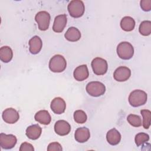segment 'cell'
<instances>
[{
	"label": "cell",
	"mask_w": 151,
	"mask_h": 151,
	"mask_svg": "<svg viewBox=\"0 0 151 151\" xmlns=\"http://www.w3.org/2000/svg\"><path fill=\"white\" fill-rule=\"evenodd\" d=\"M147 99L146 93L142 90H134L129 94L128 100L130 104L134 107L145 104Z\"/></svg>",
	"instance_id": "6da1fadb"
},
{
	"label": "cell",
	"mask_w": 151,
	"mask_h": 151,
	"mask_svg": "<svg viewBox=\"0 0 151 151\" xmlns=\"http://www.w3.org/2000/svg\"><path fill=\"white\" fill-rule=\"evenodd\" d=\"M66 67L67 62L65 58L60 54L54 55L49 61V68L54 73L63 72Z\"/></svg>",
	"instance_id": "7a4b0ae2"
},
{
	"label": "cell",
	"mask_w": 151,
	"mask_h": 151,
	"mask_svg": "<svg viewBox=\"0 0 151 151\" xmlns=\"http://www.w3.org/2000/svg\"><path fill=\"white\" fill-rule=\"evenodd\" d=\"M117 54L123 60H129L133 56L134 48L132 45L127 41L120 42L117 47Z\"/></svg>",
	"instance_id": "3957f363"
},
{
	"label": "cell",
	"mask_w": 151,
	"mask_h": 151,
	"mask_svg": "<svg viewBox=\"0 0 151 151\" xmlns=\"http://www.w3.org/2000/svg\"><path fill=\"white\" fill-rule=\"evenodd\" d=\"M67 9L71 17L80 18L84 13L85 6L82 1L73 0L68 4Z\"/></svg>",
	"instance_id": "277c9868"
},
{
	"label": "cell",
	"mask_w": 151,
	"mask_h": 151,
	"mask_svg": "<svg viewBox=\"0 0 151 151\" xmlns=\"http://www.w3.org/2000/svg\"><path fill=\"white\" fill-rule=\"evenodd\" d=\"M87 93L93 97H99L106 91V87L102 83L97 81L88 83L86 87Z\"/></svg>",
	"instance_id": "5b68a950"
},
{
	"label": "cell",
	"mask_w": 151,
	"mask_h": 151,
	"mask_svg": "<svg viewBox=\"0 0 151 151\" xmlns=\"http://www.w3.org/2000/svg\"><path fill=\"white\" fill-rule=\"evenodd\" d=\"M91 65L94 73L98 76L104 75L108 69V64L106 60L100 57L94 58L91 61Z\"/></svg>",
	"instance_id": "8992f818"
},
{
	"label": "cell",
	"mask_w": 151,
	"mask_h": 151,
	"mask_svg": "<svg viewBox=\"0 0 151 151\" xmlns=\"http://www.w3.org/2000/svg\"><path fill=\"white\" fill-rule=\"evenodd\" d=\"M50 15L45 11L38 12L35 17V20L37 23L38 28L41 31L47 30L50 25Z\"/></svg>",
	"instance_id": "52a82bcc"
},
{
	"label": "cell",
	"mask_w": 151,
	"mask_h": 151,
	"mask_svg": "<svg viewBox=\"0 0 151 151\" xmlns=\"http://www.w3.org/2000/svg\"><path fill=\"white\" fill-rule=\"evenodd\" d=\"M17 142V137L12 134H6L1 133L0 134V146L4 149H11L13 148Z\"/></svg>",
	"instance_id": "ba28073f"
},
{
	"label": "cell",
	"mask_w": 151,
	"mask_h": 151,
	"mask_svg": "<svg viewBox=\"0 0 151 151\" xmlns=\"http://www.w3.org/2000/svg\"><path fill=\"white\" fill-rule=\"evenodd\" d=\"M2 117L5 123L14 124L19 120V115L15 109L10 107L4 110L2 114Z\"/></svg>",
	"instance_id": "9c48e42d"
},
{
	"label": "cell",
	"mask_w": 151,
	"mask_h": 151,
	"mask_svg": "<svg viewBox=\"0 0 151 151\" xmlns=\"http://www.w3.org/2000/svg\"><path fill=\"white\" fill-rule=\"evenodd\" d=\"M131 76L130 70L125 66H120L116 69L113 73V77L115 80L123 82L127 80Z\"/></svg>",
	"instance_id": "30bf717a"
},
{
	"label": "cell",
	"mask_w": 151,
	"mask_h": 151,
	"mask_svg": "<svg viewBox=\"0 0 151 151\" xmlns=\"http://www.w3.org/2000/svg\"><path fill=\"white\" fill-rule=\"evenodd\" d=\"M54 131L60 136L67 135L71 131L70 124L64 120H60L55 122L54 124Z\"/></svg>",
	"instance_id": "8fae6325"
},
{
	"label": "cell",
	"mask_w": 151,
	"mask_h": 151,
	"mask_svg": "<svg viewBox=\"0 0 151 151\" xmlns=\"http://www.w3.org/2000/svg\"><path fill=\"white\" fill-rule=\"evenodd\" d=\"M50 107L54 113L60 114L65 111L66 104L62 98L55 97L51 101Z\"/></svg>",
	"instance_id": "7c38bea8"
},
{
	"label": "cell",
	"mask_w": 151,
	"mask_h": 151,
	"mask_svg": "<svg viewBox=\"0 0 151 151\" xmlns=\"http://www.w3.org/2000/svg\"><path fill=\"white\" fill-rule=\"evenodd\" d=\"M67 18L65 14H61L55 17L52 26V29L55 32H61L67 24Z\"/></svg>",
	"instance_id": "4fadbf2b"
},
{
	"label": "cell",
	"mask_w": 151,
	"mask_h": 151,
	"mask_svg": "<svg viewBox=\"0 0 151 151\" xmlns=\"http://www.w3.org/2000/svg\"><path fill=\"white\" fill-rule=\"evenodd\" d=\"M89 72L87 65L83 64L76 68L73 73L74 78L78 81H83L88 77Z\"/></svg>",
	"instance_id": "5bb4252c"
},
{
	"label": "cell",
	"mask_w": 151,
	"mask_h": 151,
	"mask_svg": "<svg viewBox=\"0 0 151 151\" xmlns=\"http://www.w3.org/2000/svg\"><path fill=\"white\" fill-rule=\"evenodd\" d=\"M90 137V130L86 127H81L77 129L74 133V138L78 143H84L87 142Z\"/></svg>",
	"instance_id": "9a60e30c"
},
{
	"label": "cell",
	"mask_w": 151,
	"mask_h": 151,
	"mask_svg": "<svg viewBox=\"0 0 151 151\" xmlns=\"http://www.w3.org/2000/svg\"><path fill=\"white\" fill-rule=\"evenodd\" d=\"M29 50L32 54H38L41 50L42 46V40L40 37L35 35L29 41Z\"/></svg>",
	"instance_id": "2e32d148"
},
{
	"label": "cell",
	"mask_w": 151,
	"mask_h": 151,
	"mask_svg": "<svg viewBox=\"0 0 151 151\" xmlns=\"http://www.w3.org/2000/svg\"><path fill=\"white\" fill-rule=\"evenodd\" d=\"M106 139L108 143L113 146L119 144L121 140L120 132L115 128L109 130L106 134Z\"/></svg>",
	"instance_id": "e0dca14e"
},
{
	"label": "cell",
	"mask_w": 151,
	"mask_h": 151,
	"mask_svg": "<svg viewBox=\"0 0 151 151\" xmlns=\"http://www.w3.org/2000/svg\"><path fill=\"white\" fill-rule=\"evenodd\" d=\"M42 129L38 124H32L28 126L26 129L25 134L31 140H36L41 134Z\"/></svg>",
	"instance_id": "ac0fdd59"
},
{
	"label": "cell",
	"mask_w": 151,
	"mask_h": 151,
	"mask_svg": "<svg viewBox=\"0 0 151 151\" xmlns=\"http://www.w3.org/2000/svg\"><path fill=\"white\" fill-rule=\"evenodd\" d=\"M34 118L37 122L44 125L49 124L51 121L50 113L45 110H40L37 112L34 116Z\"/></svg>",
	"instance_id": "d6986e66"
},
{
	"label": "cell",
	"mask_w": 151,
	"mask_h": 151,
	"mask_svg": "<svg viewBox=\"0 0 151 151\" xmlns=\"http://www.w3.org/2000/svg\"><path fill=\"white\" fill-rule=\"evenodd\" d=\"M65 39L71 42L78 41L81 38L80 31L76 27H70L64 34Z\"/></svg>",
	"instance_id": "ffe728a7"
},
{
	"label": "cell",
	"mask_w": 151,
	"mask_h": 151,
	"mask_svg": "<svg viewBox=\"0 0 151 151\" xmlns=\"http://www.w3.org/2000/svg\"><path fill=\"white\" fill-rule=\"evenodd\" d=\"M120 27L122 29L125 31H131L135 27V21L134 19L130 17H124L120 21Z\"/></svg>",
	"instance_id": "44dd1931"
},
{
	"label": "cell",
	"mask_w": 151,
	"mask_h": 151,
	"mask_svg": "<svg viewBox=\"0 0 151 151\" xmlns=\"http://www.w3.org/2000/svg\"><path fill=\"white\" fill-rule=\"evenodd\" d=\"M13 52L8 46H3L0 48V60L5 63H9L12 58Z\"/></svg>",
	"instance_id": "7402d4cb"
},
{
	"label": "cell",
	"mask_w": 151,
	"mask_h": 151,
	"mask_svg": "<svg viewBox=\"0 0 151 151\" xmlns=\"http://www.w3.org/2000/svg\"><path fill=\"white\" fill-rule=\"evenodd\" d=\"M139 31L142 35H149L151 33V22L150 21H142L139 25Z\"/></svg>",
	"instance_id": "603a6c76"
},
{
	"label": "cell",
	"mask_w": 151,
	"mask_h": 151,
	"mask_svg": "<svg viewBox=\"0 0 151 151\" xmlns=\"http://www.w3.org/2000/svg\"><path fill=\"white\" fill-rule=\"evenodd\" d=\"M140 114L143 116V126L145 129H148L150 126L151 111L149 110L143 109L140 110Z\"/></svg>",
	"instance_id": "cb8c5ba5"
},
{
	"label": "cell",
	"mask_w": 151,
	"mask_h": 151,
	"mask_svg": "<svg viewBox=\"0 0 151 151\" xmlns=\"http://www.w3.org/2000/svg\"><path fill=\"white\" fill-rule=\"evenodd\" d=\"M73 116L75 122L79 124H83L85 123L87 119L86 113L81 110H77L75 111Z\"/></svg>",
	"instance_id": "d4e9b609"
},
{
	"label": "cell",
	"mask_w": 151,
	"mask_h": 151,
	"mask_svg": "<svg viewBox=\"0 0 151 151\" xmlns=\"http://www.w3.org/2000/svg\"><path fill=\"white\" fill-rule=\"evenodd\" d=\"M149 140V136L145 133H137L134 138L135 143L137 146H140L146 143Z\"/></svg>",
	"instance_id": "484cf974"
},
{
	"label": "cell",
	"mask_w": 151,
	"mask_h": 151,
	"mask_svg": "<svg viewBox=\"0 0 151 151\" xmlns=\"http://www.w3.org/2000/svg\"><path fill=\"white\" fill-rule=\"evenodd\" d=\"M127 120L132 126L138 127L142 126V120L138 115L130 114L127 117Z\"/></svg>",
	"instance_id": "4316f807"
},
{
	"label": "cell",
	"mask_w": 151,
	"mask_h": 151,
	"mask_svg": "<svg viewBox=\"0 0 151 151\" xmlns=\"http://www.w3.org/2000/svg\"><path fill=\"white\" fill-rule=\"evenodd\" d=\"M140 5L144 11H149L151 9V0H142L140 2Z\"/></svg>",
	"instance_id": "83f0119b"
},
{
	"label": "cell",
	"mask_w": 151,
	"mask_h": 151,
	"mask_svg": "<svg viewBox=\"0 0 151 151\" xmlns=\"http://www.w3.org/2000/svg\"><path fill=\"white\" fill-rule=\"evenodd\" d=\"M63 148L61 145L58 142H52L50 143L47 147L48 151H53V150H62Z\"/></svg>",
	"instance_id": "f1b7e54d"
},
{
	"label": "cell",
	"mask_w": 151,
	"mask_h": 151,
	"mask_svg": "<svg viewBox=\"0 0 151 151\" xmlns=\"http://www.w3.org/2000/svg\"><path fill=\"white\" fill-rule=\"evenodd\" d=\"M34 151V148L33 146L27 142L22 143L19 147V151Z\"/></svg>",
	"instance_id": "f546056e"
}]
</instances>
